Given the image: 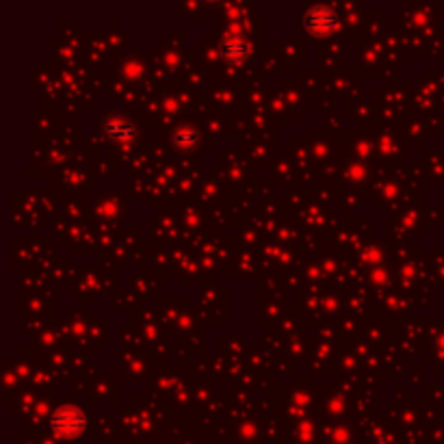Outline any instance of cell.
Returning <instances> with one entry per match:
<instances>
[{
	"label": "cell",
	"mask_w": 444,
	"mask_h": 444,
	"mask_svg": "<svg viewBox=\"0 0 444 444\" xmlns=\"http://www.w3.org/2000/svg\"><path fill=\"white\" fill-rule=\"evenodd\" d=\"M50 427L59 438H78L85 432V427H87V419H85V414L78 408L63 406L52 414Z\"/></svg>",
	"instance_id": "cell-1"
},
{
	"label": "cell",
	"mask_w": 444,
	"mask_h": 444,
	"mask_svg": "<svg viewBox=\"0 0 444 444\" xmlns=\"http://www.w3.org/2000/svg\"><path fill=\"white\" fill-rule=\"evenodd\" d=\"M338 16L334 9H329L325 5H319V7H312L308 9L306 18H304V24L310 33L314 35H327V33H334L338 28Z\"/></svg>",
	"instance_id": "cell-2"
},
{
	"label": "cell",
	"mask_w": 444,
	"mask_h": 444,
	"mask_svg": "<svg viewBox=\"0 0 444 444\" xmlns=\"http://www.w3.org/2000/svg\"><path fill=\"white\" fill-rule=\"evenodd\" d=\"M221 52H223V56L227 61H243L249 54V44L243 37L230 35V37L223 39Z\"/></svg>",
	"instance_id": "cell-3"
},
{
	"label": "cell",
	"mask_w": 444,
	"mask_h": 444,
	"mask_svg": "<svg viewBox=\"0 0 444 444\" xmlns=\"http://www.w3.org/2000/svg\"><path fill=\"white\" fill-rule=\"evenodd\" d=\"M104 133L115 141H131L135 137V126L126 120L111 118L104 122Z\"/></svg>",
	"instance_id": "cell-4"
},
{
	"label": "cell",
	"mask_w": 444,
	"mask_h": 444,
	"mask_svg": "<svg viewBox=\"0 0 444 444\" xmlns=\"http://www.w3.org/2000/svg\"><path fill=\"white\" fill-rule=\"evenodd\" d=\"M171 141H174V146L178 150H191L197 143V131L191 126H180L174 133V137H171Z\"/></svg>",
	"instance_id": "cell-5"
}]
</instances>
